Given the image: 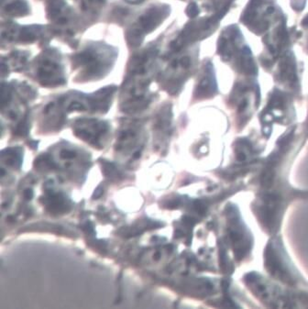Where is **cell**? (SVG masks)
I'll return each mask as SVG.
<instances>
[{
  "mask_svg": "<svg viewBox=\"0 0 308 309\" xmlns=\"http://www.w3.org/2000/svg\"><path fill=\"white\" fill-rule=\"evenodd\" d=\"M187 14L190 17H195L198 14V8H197L195 4H192V5L189 6V8L187 9Z\"/></svg>",
  "mask_w": 308,
  "mask_h": 309,
  "instance_id": "6da1fadb",
  "label": "cell"
}]
</instances>
